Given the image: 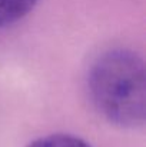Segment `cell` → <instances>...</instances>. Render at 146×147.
Instances as JSON below:
<instances>
[{
    "mask_svg": "<svg viewBox=\"0 0 146 147\" xmlns=\"http://www.w3.org/2000/svg\"><path fill=\"white\" fill-rule=\"evenodd\" d=\"M27 147H90L86 142L70 134H50L40 137Z\"/></svg>",
    "mask_w": 146,
    "mask_h": 147,
    "instance_id": "3957f363",
    "label": "cell"
},
{
    "mask_svg": "<svg viewBox=\"0 0 146 147\" xmlns=\"http://www.w3.org/2000/svg\"><path fill=\"white\" fill-rule=\"evenodd\" d=\"M39 0H0V27L23 19L33 10Z\"/></svg>",
    "mask_w": 146,
    "mask_h": 147,
    "instance_id": "7a4b0ae2",
    "label": "cell"
},
{
    "mask_svg": "<svg viewBox=\"0 0 146 147\" xmlns=\"http://www.w3.org/2000/svg\"><path fill=\"white\" fill-rule=\"evenodd\" d=\"M92 103L110 123L135 129L146 117V73L141 56L128 49L100 53L88 70Z\"/></svg>",
    "mask_w": 146,
    "mask_h": 147,
    "instance_id": "6da1fadb",
    "label": "cell"
}]
</instances>
